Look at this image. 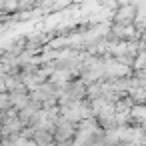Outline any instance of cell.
I'll return each mask as SVG.
<instances>
[{"label": "cell", "instance_id": "1", "mask_svg": "<svg viewBox=\"0 0 146 146\" xmlns=\"http://www.w3.org/2000/svg\"><path fill=\"white\" fill-rule=\"evenodd\" d=\"M134 16H136V6H132V4H124V6L118 8V12H116V20H118L120 24H130V22L134 20Z\"/></svg>", "mask_w": 146, "mask_h": 146}, {"label": "cell", "instance_id": "2", "mask_svg": "<svg viewBox=\"0 0 146 146\" xmlns=\"http://www.w3.org/2000/svg\"><path fill=\"white\" fill-rule=\"evenodd\" d=\"M10 102H12V98L8 94H0V108H8Z\"/></svg>", "mask_w": 146, "mask_h": 146}]
</instances>
